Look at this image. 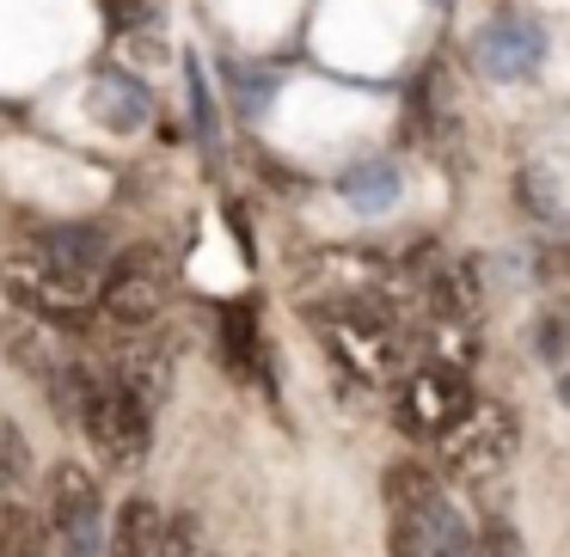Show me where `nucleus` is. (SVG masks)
Segmentation results:
<instances>
[{"label": "nucleus", "instance_id": "obj_1", "mask_svg": "<svg viewBox=\"0 0 570 557\" xmlns=\"http://www.w3.org/2000/svg\"><path fill=\"white\" fill-rule=\"evenodd\" d=\"M105 270H111V251L92 227H50V233H26L13 251H0V288L56 331H80L92 319Z\"/></svg>", "mask_w": 570, "mask_h": 557}, {"label": "nucleus", "instance_id": "obj_2", "mask_svg": "<svg viewBox=\"0 0 570 557\" xmlns=\"http://www.w3.org/2000/svg\"><path fill=\"white\" fill-rule=\"evenodd\" d=\"M307 319L320 344L356 374L362 386H399L405 380V331L374 295H325L307 300Z\"/></svg>", "mask_w": 570, "mask_h": 557}, {"label": "nucleus", "instance_id": "obj_3", "mask_svg": "<svg viewBox=\"0 0 570 557\" xmlns=\"http://www.w3.org/2000/svg\"><path fill=\"white\" fill-rule=\"evenodd\" d=\"M173 300V263H166L160 246H129L111 258L99 282V312L117 325V331H148L154 319Z\"/></svg>", "mask_w": 570, "mask_h": 557}, {"label": "nucleus", "instance_id": "obj_4", "mask_svg": "<svg viewBox=\"0 0 570 557\" xmlns=\"http://www.w3.org/2000/svg\"><path fill=\"white\" fill-rule=\"evenodd\" d=\"M472 405H479V398H472V380L454 361H417V368H405V380H399V392H393L399 429L417 435V441H442Z\"/></svg>", "mask_w": 570, "mask_h": 557}, {"label": "nucleus", "instance_id": "obj_5", "mask_svg": "<svg viewBox=\"0 0 570 557\" xmlns=\"http://www.w3.org/2000/svg\"><path fill=\"white\" fill-rule=\"evenodd\" d=\"M75 422L87 429V441L99 447L111 466H136L154 441V405L141 392H129L124 380H99V374H92Z\"/></svg>", "mask_w": 570, "mask_h": 557}, {"label": "nucleus", "instance_id": "obj_6", "mask_svg": "<svg viewBox=\"0 0 570 557\" xmlns=\"http://www.w3.org/2000/svg\"><path fill=\"white\" fill-rule=\"evenodd\" d=\"M50 539L62 545V557H105L111 527H105V490L92 471L56 466L50 478Z\"/></svg>", "mask_w": 570, "mask_h": 557}, {"label": "nucleus", "instance_id": "obj_7", "mask_svg": "<svg viewBox=\"0 0 570 557\" xmlns=\"http://www.w3.org/2000/svg\"><path fill=\"white\" fill-rule=\"evenodd\" d=\"M435 447H442V466L454 478H466V484L497 478L509 466V454H515V417L503 405H472Z\"/></svg>", "mask_w": 570, "mask_h": 557}, {"label": "nucleus", "instance_id": "obj_8", "mask_svg": "<svg viewBox=\"0 0 570 557\" xmlns=\"http://www.w3.org/2000/svg\"><path fill=\"white\" fill-rule=\"evenodd\" d=\"M472 50H479V68L491 80H528L533 68L546 62V31H540V19H528V13H503L479 31Z\"/></svg>", "mask_w": 570, "mask_h": 557}, {"label": "nucleus", "instance_id": "obj_9", "mask_svg": "<svg viewBox=\"0 0 570 557\" xmlns=\"http://www.w3.org/2000/svg\"><path fill=\"white\" fill-rule=\"evenodd\" d=\"M92 111H99L111 129H141L154 117V99H148V87L129 80V74H99V87H92Z\"/></svg>", "mask_w": 570, "mask_h": 557}, {"label": "nucleus", "instance_id": "obj_10", "mask_svg": "<svg viewBox=\"0 0 570 557\" xmlns=\"http://www.w3.org/2000/svg\"><path fill=\"white\" fill-rule=\"evenodd\" d=\"M160 533H166L160 508L141 503V496H136V503H124V515H117L105 557H154V551H160Z\"/></svg>", "mask_w": 570, "mask_h": 557}, {"label": "nucleus", "instance_id": "obj_11", "mask_svg": "<svg viewBox=\"0 0 570 557\" xmlns=\"http://www.w3.org/2000/svg\"><path fill=\"white\" fill-rule=\"evenodd\" d=\"M344 202L350 209H362V215H381V209H393L399 202V172L386 160H368V166H350L344 172Z\"/></svg>", "mask_w": 570, "mask_h": 557}, {"label": "nucleus", "instance_id": "obj_12", "mask_svg": "<svg viewBox=\"0 0 570 557\" xmlns=\"http://www.w3.org/2000/svg\"><path fill=\"white\" fill-rule=\"evenodd\" d=\"M43 545H50V515L26 503L0 508V557H43Z\"/></svg>", "mask_w": 570, "mask_h": 557}, {"label": "nucleus", "instance_id": "obj_13", "mask_svg": "<svg viewBox=\"0 0 570 557\" xmlns=\"http://www.w3.org/2000/svg\"><path fill=\"white\" fill-rule=\"evenodd\" d=\"M222 356L234 374H258V319H252V307L222 312Z\"/></svg>", "mask_w": 570, "mask_h": 557}, {"label": "nucleus", "instance_id": "obj_14", "mask_svg": "<svg viewBox=\"0 0 570 557\" xmlns=\"http://www.w3.org/2000/svg\"><path fill=\"white\" fill-rule=\"evenodd\" d=\"M111 380H124L129 392H141L148 405H160V392H166V356H160V349H124V356H117V368H111Z\"/></svg>", "mask_w": 570, "mask_h": 557}, {"label": "nucleus", "instance_id": "obj_15", "mask_svg": "<svg viewBox=\"0 0 570 557\" xmlns=\"http://www.w3.org/2000/svg\"><path fill=\"white\" fill-rule=\"evenodd\" d=\"M31 490V447L13 422H0V503H26Z\"/></svg>", "mask_w": 570, "mask_h": 557}, {"label": "nucleus", "instance_id": "obj_16", "mask_svg": "<svg viewBox=\"0 0 570 557\" xmlns=\"http://www.w3.org/2000/svg\"><path fill=\"white\" fill-rule=\"evenodd\" d=\"M533 349L546 361H570V300H552L540 312V331H533Z\"/></svg>", "mask_w": 570, "mask_h": 557}, {"label": "nucleus", "instance_id": "obj_17", "mask_svg": "<svg viewBox=\"0 0 570 557\" xmlns=\"http://www.w3.org/2000/svg\"><path fill=\"white\" fill-rule=\"evenodd\" d=\"M154 557H203V533H197V515H173L160 533V551Z\"/></svg>", "mask_w": 570, "mask_h": 557}, {"label": "nucleus", "instance_id": "obj_18", "mask_svg": "<svg viewBox=\"0 0 570 557\" xmlns=\"http://www.w3.org/2000/svg\"><path fill=\"white\" fill-rule=\"evenodd\" d=\"M540 282H546V295H552V300H570V233L558 239V246L540 251Z\"/></svg>", "mask_w": 570, "mask_h": 557}, {"label": "nucleus", "instance_id": "obj_19", "mask_svg": "<svg viewBox=\"0 0 570 557\" xmlns=\"http://www.w3.org/2000/svg\"><path fill=\"white\" fill-rule=\"evenodd\" d=\"M479 557H521L509 520H484V527H479Z\"/></svg>", "mask_w": 570, "mask_h": 557}, {"label": "nucleus", "instance_id": "obj_20", "mask_svg": "<svg viewBox=\"0 0 570 557\" xmlns=\"http://www.w3.org/2000/svg\"><path fill=\"white\" fill-rule=\"evenodd\" d=\"M393 557H423V545H417V533L405 527V520H393Z\"/></svg>", "mask_w": 570, "mask_h": 557}, {"label": "nucleus", "instance_id": "obj_21", "mask_svg": "<svg viewBox=\"0 0 570 557\" xmlns=\"http://www.w3.org/2000/svg\"><path fill=\"white\" fill-rule=\"evenodd\" d=\"M435 7H454V0H435Z\"/></svg>", "mask_w": 570, "mask_h": 557}]
</instances>
